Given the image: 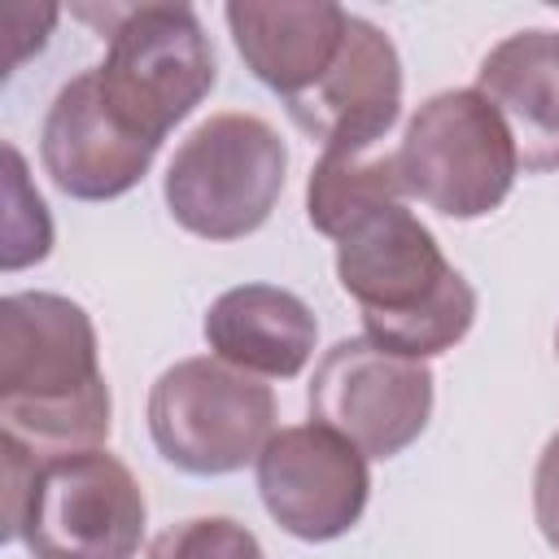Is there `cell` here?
<instances>
[{
    "label": "cell",
    "mask_w": 559,
    "mask_h": 559,
    "mask_svg": "<svg viewBox=\"0 0 559 559\" xmlns=\"http://www.w3.org/2000/svg\"><path fill=\"white\" fill-rule=\"evenodd\" d=\"M0 419L35 459L100 450L109 437V384L96 362L87 310L57 293L0 301Z\"/></svg>",
    "instance_id": "obj_1"
},
{
    "label": "cell",
    "mask_w": 559,
    "mask_h": 559,
    "mask_svg": "<svg viewBox=\"0 0 559 559\" xmlns=\"http://www.w3.org/2000/svg\"><path fill=\"white\" fill-rule=\"evenodd\" d=\"M336 280L358 301L367 341L402 358L424 362L454 349L476 319L472 284L402 201L362 214L336 236Z\"/></svg>",
    "instance_id": "obj_2"
},
{
    "label": "cell",
    "mask_w": 559,
    "mask_h": 559,
    "mask_svg": "<svg viewBox=\"0 0 559 559\" xmlns=\"http://www.w3.org/2000/svg\"><path fill=\"white\" fill-rule=\"evenodd\" d=\"M4 537H22L35 559H135L144 537V493L127 463L105 450L35 459L0 437Z\"/></svg>",
    "instance_id": "obj_3"
},
{
    "label": "cell",
    "mask_w": 559,
    "mask_h": 559,
    "mask_svg": "<svg viewBox=\"0 0 559 559\" xmlns=\"http://www.w3.org/2000/svg\"><path fill=\"white\" fill-rule=\"evenodd\" d=\"M100 22L105 66H96L109 109L162 144L166 131L201 105L214 87V48L188 4H127V9H79Z\"/></svg>",
    "instance_id": "obj_4"
},
{
    "label": "cell",
    "mask_w": 559,
    "mask_h": 559,
    "mask_svg": "<svg viewBox=\"0 0 559 559\" xmlns=\"http://www.w3.org/2000/svg\"><path fill=\"white\" fill-rule=\"evenodd\" d=\"M288 148L258 114L205 118L166 166V205L179 227L205 240L258 231L284 192Z\"/></svg>",
    "instance_id": "obj_5"
},
{
    "label": "cell",
    "mask_w": 559,
    "mask_h": 559,
    "mask_svg": "<svg viewBox=\"0 0 559 559\" xmlns=\"http://www.w3.org/2000/svg\"><path fill=\"white\" fill-rule=\"evenodd\" d=\"M148 432L179 472L227 476L275 437V393L223 358H183L148 393Z\"/></svg>",
    "instance_id": "obj_6"
},
{
    "label": "cell",
    "mask_w": 559,
    "mask_h": 559,
    "mask_svg": "<svg viewBox=\"0 0 559 559\" xmlns=\"http://www.w3.org/2000/svg\"><path fill=\"white\" fill-rule=\"evenodd\" d=\"M402 188L445 218L498 210L515 183L520 157L498 109L472 92H441L415 109L397 148Z\"/></svg>",
    "instance_id": "obj_7"
},
{
    "label": "cell",
    "mask_w": 559,
    "mask_h": 559,
    "mask_svg": "<svg viewBox=\"0 0 559 559\" xmlns=\"http://www.w3.org/2000/svg\"><path fill=\"white\" fill-rule=\"evenodd\" d=\"M314 424L341 432L367 459L402 454L432 415V371L367 336L336 341L310 380Z\"/></svg>",
    "instance_id": "obj_8"
},
{
    "label": "cell",
    "mask_w": 559,
    "mask_h": 559,
    "mask_svg": "<svg viewBox=\"0 0 559 559\" xmlns=\"http://www.w3.org/2000/svg\"><path fill=\"white\" fill-rule=\"evenodd\" d=\"M258 493L284 533L332 542L349 533L367 507V454L323 424L280 428L258 454Z\"/></svg>",
    "instance_id": "obj_9"
},
{
    "label": "cell",
    "mask_w": 559,
    "mask_h": 559,
    "mask_svg": "<svg viewBox=\"0 0 559 559\" xmlns=\"http://www.w3.org/2000/svg\"><path fill=\"white\" fill-rule=\"evenodd\" d=\"M402 105V66L393 39L354 17L345 26V44L336 61L297 96H288V114L323 153H362L371 148L397 118Z\"/></svg>",
    "instance_id": "obj_10"
},
{
    "label": "cell",
    "mask_w": 559,
    "mask_h": 559,
    "mask_svg": "<svg viewBox=\"0 0 559 559\" xmlns=\"http://www.w3.org/2000/svg\"><path fill=\"white\" fill-rule=\"evenodd\" d=\"M157 144L131 131L105 100L96 70L74 74L48 118H44V140L39 157L52 183L79 201H109L135 188L153 162Z\"/></svg>",
    "instance_id": "obj_11"
},
{
    "label": "cell",
    "mask_w": 559,
    "mask_h": 559,
    "mask_svg": "<svg viewBox=\"0 0 559 559\" xmlns=\"http://www.w3.org/2000/svg\"><path fill=\"white\" fill-rule=\"evenodd\" d=\"M524 170H559V31H515L476 70Z\"/></svg>",
    "instance_id": "obj_12"
},
{
    "label": "cell",
    "mask_w": 559,
    "mask_h": 559,
    "mask_svg": "<svg viewBox=\"0 0 559 559\" xmlns=\"http://www.w3.org/2000/svg\"><path fill=\"white\" fill-rule=\"evenodd\" d=\"M245 66L284 100L306 92L341 52L349 13L341 4H227Z\"/></svg>",
    "instance_id": "obj_13"
},
{
    "label": "cell",
    "mask_w": 559,
    "mask_h": 559,
    "mask_svg": "<svg viewBox=\"0 0 559 559\" xmlns=\"http://www.w3.org/2000/svg\"><path fill=\"white\" fill-rule=\"evenodd\" d=\"M319 323L310 306L275 284L227 288L205 314V341L214 358L249 376H297L314 354Z\"/></svg>",
    "instance_id": "obj_14"
},
{
    "label": "cell",
    "mask_w": 559,
    "mask_h": 559,
    "mask_svg": "<svg viewBox=\"0 0 559 559\" xmlns=\"http://www.w3.org/2000/svg\"><path fill=\"white\" fill-rule=\"evenodd\" d=\"M397 153H323L306 183V218L323 236H345L362 214L402 201Z\"/></svg>",
    "instance_id": "obj_15"
},
{
    "label": "cell",
    "mask_w": 559,
    "mask_h": 559,
    "mask_svg": "<svg viewBox=\"0 0 559 559\" xmlns=\"http://www.w3.org/2000/svg\"><path fill=\"white\" fill-rule=\"evenodd\" d=\"M4 253H0V266L4 271H17L26 262H39L52 245V223H48V210L39 201V192H31L26 183V166L17 157L13 144H4Z\"/></svg>",
    "instance_id": "obj_16"
},
{
    "label": "cell",
    "mask_w": 559,
    "mask_h": 559,
    "mask_svg": "<svg viewBox=\"0 0 559 559\" xmlns=\"http://www.w3.org/2000/svg\"><path fill=\"white\" fill-rule=\"evenodd\" d=\"M148 559H262V546L245 524L227 515H201L162 528L148 546Z\"/></svg>",
    "instance_id": "obj_17"
},
{
    "label": "cell",
    "mask_w": 559,
    "mask_h": 559,
    "mask_svg": "<svg viewBox=\"0 0 559 559\" xmlns=\"http://www.w3.org/2000/svg\"><path fill=\"white\" fill-rule=\"evenodd\" d=\"M533 511H537V528L542 537L559 550V432L546 441L542 459H537V476H533Z\"/></svg>",
    "instance_id": "obj_18"
},
{
    "label": "cell",
    "mask_w": 559,
    "mask_h": 559,
    "mask_svg": "<svg viewBox=\"0 0 559 559\" xmlns=\"http://www.w3.org/2000/svg\"><path fill=\"white\" fill-rule=\"evenodd\" d=\"M555 345H559V336H555Z\"/></svg>",
    "instance_id": "obj_19"
}]
</instances>
